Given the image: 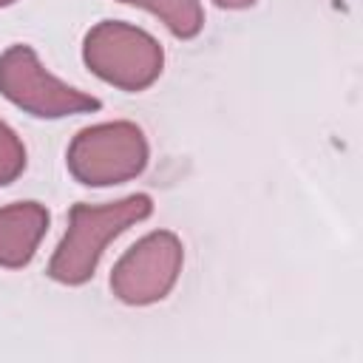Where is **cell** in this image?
Listing matches in <instances>:
<instances>
[{"instance_id":"10","label":"cell","mask_w":363,"mask_h":363,"mask_svg":"<svg viewBox=\"0 0 363 363\" xmlns=\"http://www.w3.org/2000/svg\"><path fill=\"white\" fill-rule=\"evenodd\" d=\"M11 3H14V0H0V9H3V6H11Z\"/></svg>"},{"instance_id":"7","label":"cell","mask_w":363,"mask_h":363,"mask_svg":"<svg viewBox=\"0 0 363 363\" xmlns=\"http://www.w3.org/2000/svg\"><path fill=\"white\" fill-rule=\"evenodd\" d=\"M119 3L153 11L182 40L196 37L201 31V26H204V11H201L199 0H119Z\"/></svg>"},{"instance_id":"4","label":"cell","mask_w":363,"mask_h":363,"mask_svg":"<svg viewBox=\"0 0 363 363\" xmlns=\"http://www.w3.org/2000/svg\"><path fill=\"white\" fill-rule=\"evenodd\" d=\"M0 94L40 119H62L74 113L99 111L102 102L79 88L51 77L31 45H9L0 54Z\"/></svg>"},{"instance_id":"8","label":"cell","mask_w":363,"mask_h":363,"mask_svg":"<svg viewBox=\"0 0 363 363\" xmlns=\"http://www.w3.org/2000/svg\"><path fill=\"white\" fill-rule=\"evenodd\" d=\"M26 170V147L20 136L0 119V187L11 184Z\"/></svg>"},{"instance_id":"3","label":"cell","mask_w":363,"mask_h":363,"mask_svg":"<svg viewBox=\"0 0 363 363\" xmlns=\"http://www.w3.org/2000/svg\"><path fill=\"white\" fill-rule=\"evenodd\" d=\"M68 170L88 187L122 184L147 164V139L133 122H102L82 128L68 145Z\"/></svg>"},{"instance_id":"5","label":"cell","mask_w":363,"mask_h":363,"mask_svg":"<svg viewBox=\"0 0 363 363\" xmlns=\"http://www.w3.org/2000/svg\"><path fill=\"white\" fill-rule=\"evenodd\" d=\"M184 250L182 241L167 233L156 230L136 241L116 264L111 272V289L119 301L130 306H147L173 289L179 272H182Z\"/></svg>"},{"instance_id":"1","label":"cell","mask_w":363,"mask_h":363,"mask_svg":"<svg viewBox=\"0 0 363 363\" xmlns=\"http://www.w3.org/2000/svg\"><path fill=\"white\" fill-rule=\"evenodd\" d=\"M150 213L153 201L145 193H133L111 204H74L68 213V230L48 261V275L68 286L85 284L94 275L108 241Z\"/></svg>"},{"instance_id":"2","label":"cell","mask_w":363,"mask_h":363,"mask_svg":"<svg viewBox=\"0 0 363 363\" xmlns=\"http://www.w3.org/2000/svg\"><path fill=\"white\" fill-rule=\"evenodd\" d=\"M82 57H85V65L99 79L130 94L150 88L159 79L164 65L162 45L147 31L119 20L96 23L85 34Z\"/></svg>"},{"instance_id":"9","label":"cell","mask_w":363,"mask_h":363,"mask_svg":"<svg viewBox=\"0 0 363 363\" xmlns=\"http://www.w3.org/2000/svg\"><path fill=\"white\" fill-rule=\"evenodd\" d=\"M216 6H221V9H247V6H252L255 0H213Z\"/></svg>"},{"instance_id":"6","label":"cell","mask_w":363,"mask_h":363,"mask_svg":"<svg viewBox=\"0 0 363 363\" xmlns=\"http://www.w3.org/2000/svg\"><path fill=\"white\" fill-rule=\"evenodd\" d=\"M48 218L51 216L40 201H17L0 207V267H26L48 230Z\"/></svg>"}]
</instances>
